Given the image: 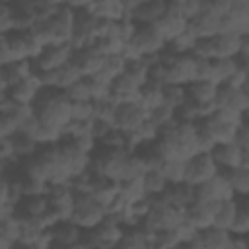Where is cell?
<instances>
[{"label":"cell","mask_w":249,"mask_h":249,"mask_svg":"<svg viewBox=\"0 0 249 249\" xmlns=\"http://www.w3.org/2000/svg\"><path fill=\"white\" fill-rule=\"evenodd\" d=\"M31 113L41 126L60 136L64 124L70 121V101L62 89L53 86H41L31 101Z\"/></svg>","instance_id":"cell-1"},{"label":"cell","mask_w":249,"mask_h":249,"mask_svg":"<svg viewBox=\"0 0 249 249\" xmlns=\"http://www.w3.org/2000/svg\"><path fill=\"white\" fill-rule=\"evenodd\" d=\"M154 146L161 158H179L187 160L198 152L195 121L175 119L171 124L161 128L154 138Z\"/></svg>","instance_id":"cell-2"},{"label":"cell","mask_w":249,"mask_h":249,"mask_svg":"<svg viewBox=\"0 0 249 249\" xmlns=\"http://www.w3.org/2000/svg\"><path fill=\"white\" fill-rule=\"evenodd\" d=\"M72 21H74V10L66 4H60L51 18L35 21V25L31 29L43 45L45 43H64V41H70Z\"/></svg>","instance_id":"cell-3"},{"label":"cell","mask_w":249,"mask_h":249,"mask_svg":"<svg viewBox=\"0 0 249 249\" xmlns=\"http://www.w3.org/2000/svg\"><path fill=\"white\" fill-rule=\"evenodd\" d=\"M163 45H165V39L156 27V23H134V29L123 49V54L136 56V58L158 54Z\"/></svg>","instance_id":"cell-4"},{"label":"cell","mask_w":249,"mask_h":249,"mask_svg":"<svg viewBox=\"0 0 249 249\" xmlns=\"http://www.w3.org/2000/svg\"><path fill=\"white\" fill-rule=\"evenodd\" d=\"M181 218H183V210L173 206L171 202H167L163 193H160V195L152 196V208L140 220V224L148 231H156V230H163V228H175V224Z\"/></svg>","instance_id":"cell-5"},{"label":"cell","mask_w":249,"mask_h":249,"mask_svg":"<svg viewBox=\"0 0 249 249\" xmlns=\"http://www.w3.org/2000/svg\"><path fill=\"white\" fill-rule=\"evenodd\" d=\"M105 216V206L97 202L88 191H74V204L70 220L80 228H93Z\"/></svg>","instance_id":"cell-6"},{"label":"cell","mask_w":249,"mask_h":249,"mask_svg":"<svg viewBox=\"0 0 249 249\" xmlns=\"http://www.w3.org/2000/svg\"><path fill=\"white\" fill-rule=\"evenodd\" d=\"M72 53H74V47H72L70 41H64V43H45L41 47V51L33 58H29V62H31L33 70H54L60 64H64L66 60H70Z\"/></svg>","instance_id":"cell-7"},{"label":"cell","mask_w":249,"mask_h":249,"mask_svg":"<svg viewBox=\"0 0 249 249\" xmlns=\"http://www.w3.org/2000/svg\"><path fill=\"white\" fill-rule=\"evenodd\" d=\"M6 43L14 60H29L43 47L33 29H12L6 33Z\"/></svg>","instance_id":"cell-8"},{"label":"cell","mask_w":249,"mask_h":249,"mask_svg":"<svg viewBox=\"0 0 249 249\" xmlns=\"http://www.w3.org/2000/svg\"><path fill=\"white\" fill-rule=\"evenodd\" d=\"M214 107L216 109H228L239 115H245L249 109V93L247 86L235 88L231 84H218L216 86V95H214Z\"/></svg>","instance_id":"cell-9"},{"label":"cell","mask_w":249,"mask_h":249,"mask_svg":"<svg viewBox=\"0 0 249 249\" xmlns=\"http://www.w3.org/2000/svg\"><path fill=\"white\" fill-rule=\"evenodd\" d=\"M216 173H218V165H216V161H214V158L210 156L208 150H198L196 154H193L191 158L185 160V177H183V181H187L191 185H198V183L210 179Z\"/></svg>","instance_id":"cell-10"},{"label":"cell","mask_w":249,"mask_h":249,"mask_svg":"<svg viewBox=\"0 0 249 249\" xmlns=\"http://www.w3.org/2000/svg\"><path fill=\"white\" fill-rule=\"evenodd\" d=\"M45 214H47L45 195H23L19 200H16L12 204V216L18 218L21 224L41 222V224L49 226L47 220H45Z\"/></svg>","instance_id":"cell-11"},{"label":"cell","mask_w":249,"mask_h":249,"mask_svg":"<svg viewBox=\"0 0 249 249\" xmlns=\"http://www.w3.org/2000/svg\"><path fill=\"white\" fill-rule=\"evenodd\" d=\"M148 119V109L134 101H121L117 103L115 115H113V126L123 132H132L136 126H140Z\"/></svg>","instance_id":"cell-12"},{"label":"cell","mask_w":249,"mask_h":249,"mask_svg":"<svg viewBox=\"0 0 249 249\" xmlns=\"http://www.w3.org/2000/svg\"><path fill=\"white\" fill-rule=\"evenodd\" d=\"M208 152L214 158L218 169H228V167H235V165L249 167V150L239 148L233 140L216 142V144H212V148Z\"/></svg>","instance_id":"cell-13"},{"label":"cell","mask_w":249,"mask_h":249,"mask_svg":"<svg viewBox=\"0 0 249 249\" xmlns=\"http://www.w3.org/2000/svg\"><path fill=\"white\" fill-rule=\"evenodd\" d=\"M95 23H97V18L88 8L74 10L72 35H70V43H72L74 49L86 47L95 39Z\"/></svg>","instance_id":"cell-14"},{"label":"cell","mask_w":249,"mask_h":249,"mask_svg":"<svg viewBox=\"0 0 249 249\" xmlns=\"http://www.w3.org/2000/svg\"><path fill=\"white\" fill-rule=\"evenodd\" d=\"M80 231L82 228L72 222L70 218L68 220H56L49 226V233H51V239H49V247H62V249H72L76 247L78 243V237H80Z\"/></svg>","instance_id":"cell-15"},{"label":"cell","mask_w":249,"mask_h":249,"mask_svg":"<svg viewBox=\"0 0 249 249\" xmlns=\"http://www.w3.org/2000/svg\"><path fill=\"white\" fill-rule=\"evenodd\" d=\"M231 196H233V193H231V189H230V185H228V181H226V177L222 175L220 169L210 179L195 185V198H198V200H216V202H220V200H226V198H231Z\"/></svg>","instance_id":"cell-16"},{"label":"cell","mask_w":249,"mask_h":249,"mask_svg":"<svg viewBox=\"0 0 249 249\" xmlns=\"http://www.w3.org/2000/svg\"><path fill=\"white\" fill-rule=\"evenodd\" d=\"M218 204L220 202H216V200H198V198H195L183 210V214L196 230H200V228H206L214 222V214H216Z\"/></svg>","instance_id":"cell-17"},{"label":"cell","mask_w":249,"mask_h":249,"mask_svg":"<svg viewBox=\"0 0 249 249\" xmlns=\"http://www.w3.org/2000/svg\"><path fill=\"white\" fill-rule=\"evenodd\" d=\"M91 230H93V235H95V241H97V247L99 249L117 247V241H119V237L123 233V224L115 216L105 214L103 220L97 222Z\"/></svg>","instance_id":"cell-18"},{"label":"cell","mask_w":249,"mask_h":249,"mask_svg":"<svg viewBox=\"0 0 249 249\" xmlns=\"http://www.w3.org/2000/svg\"><path fill=\"white\" fill-rule=\"evenodd\" d=\"M88 193L97 200L101 202L103 206L119 193V181L107 177V175H101V173H95L89 169V181H88Z\"/></svg>","instance_id":"cell-19"},{"label":"cell","mask_w":249,"mask_h":249,"mask_svg":"<svg viewBox=\"0 0 249 249\" xmlns=\"http://www.w3.org/2000/svg\"><path fill=\"white\" fill-rule=\"evenodd\" d=\"M195 235L200 249H231V233L214 224L196 230Z\"/></svg>","instance_id":"cell-20"},{"label":"cell","mask_w":249,"mask_h":249,"mask_svg":"<svg viewBox=\"0 0 249 249\" xmlns=\"http://www.w3.org/2000/svg\"><path fill=\"white\" fill-rule=\"evenodd\" d=\"M156 27L160 29V33L163 35L165 41H171L173 37H177L181 31H185L187 27V18H183L179 14V10L169 2L165 12L160 16V19L156 21Z\"/></svg>","instance_id":"cell-21"},{"label":"cell","mask_w":249,"mask_h":249,"mask_svg":"<svg viewBox=\"0 0 249 249\" xmlns=\"http://www.w3.org/2000/svg\"><path fill=\"white\" fill-rule=\"evenodd\" d=\"M152 231H148L140 222L132 226H123V233L117 241V249H144L150 247Z\"/></svg>","instance_id":"cell-22"},{"label":"cell","mask_w":249,"mask_h":249,"mask_svg":"<svg viewBox=\"0 0 249 249\" xmlns=\"http://www.w3.org/2000/svg\"><path fill=\"white\" fill-rule=\"evenodd\" d=\"M220 27V16H216L210 10H200L196 16H193L187 21V29L198 39V37H212L218 33Z\"/></svg>","instance_id":"cell-23"},{"label":"cell","mask_w":249,"mask_h":249,"mask_svg":"<svg viewBox=\"0 0 249 249\" xmlns=\"http://www.w3.org/2000/svg\"><path fill=\"white\" fill-rule=\"evenodd\" d=\"M167 4H169L167 0H144L142 4L132 8L126 16L132 23H156L160 16L165 12Z\"/></svg>","instance_id":"cell-24"},{"label":"cell","mask_w":249,"mask_h":249,"mask_svg":"<svg viewBox=\"0 0 249 249\" xmlns=\"http://www.w3.org/2000/svg\"><path fill=\"white\" fill-rule=\"evenodd\" d=\"M39 88H41V84L37 82V78L29 74V76L18 80L16 84L8 86L6 91H8V97H10V99H14V101H18V103L31 105V101H33V97L37 95Z\"/></svg>","instance_id":"cell-25"},{"label":"cell","mask_w":249,"mask_h":249,"mask_svg":"<svg viewBox=\"0 0 249 249\" xmlns=\"http://www.w3.org/2000/svg\"><path fill=\"white\" fill-rule=\"evenodd\" d=\"M72 60L78 64V68H80V72L84 76H91V74H95L99 70V66L103 62V54H99L91 45H86V47L74 49Z\"/></svg>","instance_id":"cell-26"},{"label":"cell","mask_w":249,"mask_h":249,"mask_svg":"<svg viewBox=\"0 0 249 249\" xmlns=\"http://www.w3.org/2000/svg\"><path fill=\"white\" fill-rule=\"evenodd\" d=\"M163 196L167 202H171L173 206L185 210L193 200H195V185L187 183V181H177V183H167Z\"/></svg>","instance_id":"cell-27"},{"label":"cell","mask_w":249,"mask_h":249,"mask_svg":"<svg viewBox=\"0 0 249 249\" xmlns=\"http://www.w3.org/2000/svg\"><path fill=\"white\" fill-rule=\"evenodd\" d=\"M8 138H10L12 154H14L16 160H23V158L31 156L37 150V146H39L35 136L29 130H25V128H16Z\"/></svg>","instance_id":"cell-28"},{"label":"cell","mask_w":249,"mask_h":249,"mask_svg":"<svg viewBox=\"0 0 249 249\" xmlns=\"http://www.w3.org/2000/svg\"><path fill=\"white\" fill-rule=\"evenodd\" d=\"M247 37H249V35H239V33H216V35H212L216 58L235 56Z\"/></svg>","instance_id":"cell-29"},{"label":"cell","mask_w":249,"mask_h":249,"mask_svg":"<svg viewBox=\"0 0 249 249\" xmlns=\"http://www.w3.org/2000/svg\"><path fill=\"white\" fill-rule=\"evenodd\" d=\"M10 10H12V25H14V29H31L35 25L37 18H35L31 0H12L10 2Z\"/></svg>","instance_id":"cell-30"},{"label":"cell","mask_w":249,"mask_h":249,"mask_svg":"<svg viewBox=\"0 0 249 249\" xmlns=\"http://www.w3.org/2000/svg\"><path fill=\"white\" fill-rule=\"evenodd\" d=\"M220 171L226 177L233 196H247V193H249V167L235 165V167H228V169H220Z\"/></svg>","instance_id":"cell-31"},{"label":"cell","mask_w":249,"mask_h":249,"mask_svg":"<svg viewBox=\"0 0 249 249\" xmlns=\"http://www.w3.org/2000/svg\"><path fill=\"white\" fill-rule=\"evenodd\" d=\"M88 10L95 18H105V19H123V18H126V10L123 6V0H91Z\"/></svg>","instance_id":"cell-32"},{"label":"cell","mask_w":249,"mask_h":249,"mask_svg":"<svg viewBox=\"0 0 249 249\" xmlns=\"http://www.w3.org/2000/svg\"><path fill=\"white\" fill-rule=\"evenodd\" d=\"M216 86L218 84L210 80H191L189 84H185V93L189 99H195L200 103H214Z\"/></svg>","instance_id":"cell-33"},{"label":"cell","mask_w":249,"mask_h":249,"mask_svg":"<svg viewBox=\"0 0 249 249\" xmlns=\"http://www.w3.org/2000/svg\"><path fill=\"white\" fill-rule=\"evenodd\" d=\"M123 66H124V54L119 53V54H109V56H103V62L99 66V70L95 74H91L95 80H101L105 84H111L121 72H123Z\"/></svg>","instance_id":"cell-34"},{"label":"cell","mask_w":249,"mask_h":249,"mask_svg":"<svg viewBox=\"0 0 249 249\" xmlns=\"http://www.w3.org/2000/svg\"><path fill=\"white\" fill-rule=\"evenodd\" d=\"M31 74V64L29 60H10L6 64H0V82L8 88L16 84L18 80L25 78Z\"/></svg>","instance_id":"cell-35"},{"label":"cell","mask_w":249,"mask_h":249,"mask_svg":"<svg viewBox=\"0 0 249 249\" xmlns=\"http://www.w3.org/2000/svg\"><path fill=\"white\" fill-rule=\"evenodd\" d=\"M21 233V222L10 214L0 218V247H14Z\"/></svg>","instance_id":"cell-36"},{"label":"cell","mask_w":249,"mask_h":249,"mask_svg":"<svg viewBox=\"0 0 249 249\" xmlns=\"http://www.w3.org/2000/svg\"><path fill=\"white\" fill-rule=\"evenodd\" d=\"M161 82H156V80H150V78H146V82L140 86V89H138V97H136V101L140 103V105H144L146 109H152V107H156V105H160L161 103Z\"/></svg>","instance_id":"cell-37"},{"label":"cell","mask_w":249,"mask_h":249,"mask_svg":"<svg viewBox=\"0 0 249 249\" xmlns=\"http://www.w3.org/2000/svg\"><path fill=\"white\" fill-rule=\"evenodd\" d=\"M140 179H142L144 193L150 195V196H156V195L163 193L165 187H167V179L163 177V173H161L158 167H148V169H144V173L140 175Z\"/></svg>","instance_id":"cell-38"},{"label":"cell","mask_w":249,"mask_h":249,"mask_svg":"<svg viewBox=\"0 0 249 249\" xmlns=\"http://www.w3.org/2000/svg\"><path fill=\"white\" fill-rule=\"evenodd\" d=\"M235 206H237V196L220 200L212 224L218 226V228H222V230H228V231H230V226H231V222H233V214H235Z\"/></svg>","instance_id":"cell-39"},{"label":"cell","mask_w":249,"mask_h":249,"mask_svg":"<svg viewBox=\"0 0 249 249\" xmlns=\"http://www.w3.org/2000/svg\"><path fill=\"white\" fill-rule=\"evenodd\" d=\"M158 169L163 173V177L167 179V183L183 181V177H185V160H179V158H163L160 161Z\"/></svg>","instance_id":"cell-40"},{"label":"cell","mask_w":249,"mask_h":249,"mask_svg":"<svg viewBox=\"0 0 249 249\" xmlns=\"http://www.w3.org/2000/svg\"><path fill=\"white\" fill-rule=\"evenodd\" d=\"M185 97H187L185 86H181V84H169V82H165L161 86V103L163 105H167V107H171V109L177 111L183 105Z\"/></svg>","instance_id":"cell-41"},{"label":"cell","mask_w":249,"mask_h":249,"mask_svg":"<svg viewBox=\"0 0 249 249\" xmlns=\"http://www.w3.org/2000/svg\"><path fill=\"white\" fill-rule=\"evenodd\" d=\"M68 101H82V99H91V78L82 76L76 82H72L68 88L62 89Z\"/></svg>","instance_id":"cell-42"},{"label":"cell","mask_w":249,"mask_h":249,"mask_svg":"<svg viewBox=\"0 0 249 249\" xmlns=\"http://www.w3.org/2000/svg\"><path fill=\"white\" fill-rule=\"evenodd\" d=\"M175 119H177V111L171 109V107H167V105H163V103H160V105L148 109V121H150L152 124H156L158 130L165 128V126L171 124Z\"/></svg>","instance_id":"cell-43"},{"label":"cell","mask_w":249,"mask_h":249,"mask_svg":"<svg viewBox=\"0 0 249 249\" xmlns=\"http://www.w3.org/2000/svg\"><path fill=\"white\" fill-rule=\"evenodd\" d=\"M97 146H105V148H117V150H130V144H128V136L126 132L111 126V130L101 136L99 140H95Z\"/></svg>","instance_id":"cell-44"},{"label":"cell","mask_w":249,"mask_h":249,"mask_svg":"<svg viewBox=\"0 0 249 249\" xmlns=\"http://www.w3.org/2000/svg\"><path fill=\"white\" fill-rule=\"evenodd\" d=\"M179 235L175 233L173 228H163L152 231V241L150 247H160V249H169V247H179Z\"/></svg>","instance_id":"cell-45"},{"label":"cell","mask_w":249,"mask_h":249,"mask_svg":"<svg viewBox=\"0 0 249 249\" xmlns=\"http://www.w3.org/2000/svg\"><path fill=\"white\" fill-rule=\"evenodd\" d=\"M119 193H121L128 202H132V200L144 196L146 193H144L140 175H138V177H130V179H123V181H119Z\"/></svg>","instance_id":"cell-46"},{"label":"cell","mask_w":249,"mask_h":249,"mask_svg":"<svg viewBox=\"0 0 249 249\" xmlns=\"http://www.w3.org/2000/svg\"><path fill=\"white\" fill-rule=\"evenodd\" d=\"M115 109H117V101L111 97V93L105 95V97H97V99H93V117L113 121ZM111 124H113V123H111Z\"/></svg>","instance_id":"cell-47"},{"label":"cell","mask_w":249,"mask_h":249,"mask_svg":"<svg viewBox=\"0 0 249 249\" xmlns=\"http://www.w3.org/2000/svg\"><path fill=\"white\" fill-rule=\"evenodd\" d=\"M93 117V99L70 101V119H91Z\"/></svg>","instance_id":"cell-48"},{"label":"cell","mask_w":249,"mask_h":249,"mask_svg":"<svg viewBox=\"0 0 249 249\" xmlns=\"http://www.w3.org/2000/svg\"><path fill=\"white\" fill-rule=\"evenodd\" d=\"M171 4L179 10V14L183 18H187V21L202 10V0H179V2H171Z\"/></svg>","instance_id":"cell-49"},{"label":"cell","mask_w":249,"mask_h":249,"mask_svg":"<svg viewBox=\"0 0 249 249\" xmlns=\"http://www.w3.org/2000/svg\"><path fill=\"white\" fill-rule=\"evenodd\" d=\"M111 121L107 119H99V117H91V124H89V132L93 136V140H99L101 136H105L111 130Z\"/></svg>","instance_id":"cell-50"},{"label":"cell","mask_w":249,"mask_h":249,"mask_svg":"<svg viewBox=\"0 0 249 249\" xmlns=\"http://www.w3.org/2000/svg\"><path fill=\"white\" fill-rule=\"evenodd\" d=\"M239 148H243V150H249V124H247V119L245 121H241L239 124H237V128H235V132H233V138H231Z\"/></svg>","instance_id":"cell-51"},{"label":"cell","mask_w":249,"mask_h":249,"mask_svg":"<svg viewBox=\"0 0 249 249\" xmlns=\"http://www.w3.org/2000/svg\"><path fill=\"white\" fill-rule=\"evenodd\" d=\"M12 10H10V2H2L0 0V33H8L12 31Z\"/></svg>","instance_id":"cell-52"},{"label":"cell","mask_w":249,"mask_h":249,"mask_svg":"<svg viewBox=\"0 0 249 249\" xmlns=\"http://www.w3.org/2000/svg\"><path fill=\"white\" fill-rule=\"evenodd\" d=\"M8 189H10V183H8V179L4 177V173H0V206L10 204V202H8Z\"/></svg>","instance_id":"cell-53"},{"label":"cell","mask_w":249,"mask_h":249,"mask_svg":"<svg viewBox=\"0 0 249 249\" xmlns=\"http://www.w3.org/2000/svg\"><path fill=\"white\" fill-rule=\"evenodd\" d=\"M91 0H64L66 6H70L72 10H78V8H88Z\"/></svg>","instance_id":"cell-54"},{"label":"cell","mask_w":249,"mask_h":249,"mask_svg":"<svg viewBox=\"0 0 249 249\" xmlns=\"http://www.w3.org/2000/svg\"><path fill=\"white\" fill-rule=\"evenodd\" d=\"M144 0H123V6H124V10H126V14L132 10V8H136L138 4H142Z\"/></svg>","instance_id":"cell-55"},{"label":"cell","mask_w":249,"mask_h":249,"mask_svg":"<svg viewBox=\"0 0 249 249\" xmlns=\"http://www.w3.org/2000/svg\"><path fill=\"white\" fill-rule=\"evenodd\" d=\"M8 97V91H6V86L0 82V101H4Z\"/></svg>","instance_id":"cell-56"},{"label":"cell","mask_w":249,"mask_h":249,"mask_svg":"<svg viewBox=\"0 0 249 249\" xmlns=\"http://www.w3.org/2000/svg\"><path fill=\"white\" fill-rule=\"evenodd\" d=\"M49 2H53V4H64V0H49Z\"/></svg>","instance_id":"cell-57"},{"label":"cell","mask_w":249,"mask_h":249,"mask_svg":"<svg viewBox=\"0 0 249 249\" xmlns=\"http://www.w3.org/2000/svg\"><path fill=\"white\" fill-rule=\"evenodd\" d=\"M167 2H179V0H167Z\"/></svg>","instance_id":"cell-58"},{"label":"cell","mask_w":249,"mask_h":249,"mask_svg":"<svg viewBox=\"0 0 249 249\" xmlns=\"http://www.w3.org/2000/svg\"><path fill=\"white\" fill-rule=\"evenodd\" d=\"M2 2H12V0H2Z\"/></svg>","instance_id":"cell-59"}]
</instances>
